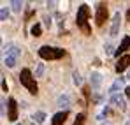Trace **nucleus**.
<instances>
[{
  "label": "nucleus",
  "mask_w": 130,
  "mask_h": 125,
  "mask_svg": "<svg viewBox=\"0 0 130 125\" xmlns=\"http://www.w3.org/2000/svg\"><path fill=\"white\" fill-rule=\"evenodd\" d=\"M111 102H112V106H116V107H120V109H125V97H123V95L114 93V95L111 97Z\"/></svg>",
  "instance_id": "8"
},
{
  "label": "nucleus",
  "mask_w": 130,
  "mask_h": 125,
  "mask_svg": "<svg viewBox=\"0 0 130 125\" xmlns=\"http://www.w3.org/2000/svg\"><path fill=\"white\" fill-rule=\"evenodd\" d=\"M44 25H46L47 28L51 26V18H49V16H46V18H44Z\"/></svg>",
  "instance_id": "23"
},
{
  "label": "nucleus",
  "mask_w": 130,
  "mask_h": 125,
  "mask_svg": "<svg viewBox=\"0 0 130 125\" xmlns=\"http://www.w3.org/2000/svg\"><path fill=\"white\" fill-rule=\"evenodd\" d=\"M127 125H130V122H127Z\"/></svg>",
  "instance_id": "31"
},
{
  "label": "nucleus",
  "mask_w": 130,
  "mask_h": 125,
  "mask_svg": "<svg viewBox=\"0 0 130 125\" xmlns=\"http://www.w3.org/2000/svg\"><path fill=\"white\" fill-rule=\"evenodd\" d=\"M32 125H34V123H32Z\"/></svg>",
  "instance_id": "33"
},
{
  "label": "nucleus",
  "mask_w": 130,
  "mask_h": 125,
  "mask_svg": "<svg viewBox=\"0 0 130 125\" xmlns=\"http://www.w3.org/2000/svg\"><path fill=\"white\" fill-rule=\"evenodd\" d=\"M128 48H130V35H127V37H123V41H121V44H120V48L114 51V55L120 57V55H121L123 51H127Z\"/></svg>",
  "instance_id": "7"
},
{
  "label": "nucleus",
  "mask_w": 130,
  "mask_h": 125,
  "mask_svg": "<svg viewBox=\"0 0 130 125\" xmlns=\"http://www.w3.org/2000/svg\"><path fill=\"white\" fill-rule=\"evenodd\" d=\"M9 18V9H5V7H2V11H0V20L5 21Z\"/></svg>",
  "instance_id": "19"
},
{
  "label": "nucleus",
  "mask_w": 130,
  "mask_h": 125,
  "mask_svg": "<svg viewBox=\"0 0 130 125\" xmlns=\"http://www.w3.org/2000/svg\"><path fill=\"white\" fill-rule=\"evenodd\" d=\"M4 62H5L7 67H14V65H16V57H9V55H7Z\"/></svg>",
  "instance_id": "15"
},
{
  "label": "nucleus",
  "mask_w": 130,
  "mask_h": 125,
  "mask_svg": "<svg viewBox=\"0 0 130 125\" xmlns=\"http://www.w3.org/2000/svg\"><path fill=\"white\" fill-rule=\"evenodd\" d=\"M106 53H107V55H111V53H112V46H111V44H107V46H106Z\"/></svg>",
  "instance_id": "25"
},
{
  "label": "nucleus",
  "mask_w": 130,
  "mask_h": 125,
  "mask_svg": "<svg viewBox=\"0 0 130 125\" xmlns=\"http://www.w3.org/2000/svg\"><path fill=\"white\" fill-rule=\"evenodd\" d=\"M121 88H123V79L120 78V79H116V81L112 83V86H111V90H109V92H111V93L114 95V93H116L118 90H121Z\"/></svg>",
  "instance_id": "12"
},
{
  "label": "nucleus",
  "mask_w": 130,
  "mask_h": 125,
  "mask_svg": "<svg viewBox=\"0 0 130 125\" xmlns=\"http://www.w3.org/2000/svg\"><path fill=\"white\" fill-rule=\"evenodd\" d=\"M127 18H128V20H130V9H128V11H127Z\"/></svg>",
  "instance_id": "29"
},
{
  "label": "nucleus",
  "mask_w": 130,
  "mask_h": 125,
  "mask_svg": "<svg viewBox=\"0 0 130 125\" xmlns=\"http://www.w3.org/2000/svg\"><path fill=\"white\" fill-rule=\"evenodd\" d=\"M2 90L7 92V83H5V79H2Z\"/></svg>",
  "instance_id": "26"
},
{
  "label": "nucleus",
  "mask_w": 130,
  "mask_h": 125,
  "mask_svg": "<svg viewBox=\"0 0 130 125\" xmlns=\"http://www.w3.org/2000/svg\"><path fill=\"white\" fill-rule=\"evenodd\" d=\"M18 125H21V123H18Z\"/></svg>",
  "instance_id": "32"
},
{
  "label": "nucleus",
  "mask_w": 130,
  "mask_h": 125,
  "mask_svg": "<svg viewBox=\"0 0 130 125\" xmlns=\"http://www.w3.org/2000/svg\"><path fill=\"white\" fill-rule=\"evenodd\" d=\"M58 106L65 107V111H67V107H69V95H60L58 97Z\"/></svg>",
  "instance_id": "14"
},
{
  "label": "nucleus",
  "mask_w": 130,
  "mask_h": 125,
  "mask_svg": "<svg viewBox=\"0 0 130 125\" xmlns=\"http://www.w3.org/2000/svg\"><path fill=\"white\" fill-rule=\"evenodd\" d=\"M44 120H46V113H42V111H37L34 115V122L35 123H44Z\"/></svg>",
  "instance_id": "13"
},
{
  "label": "nucleus",
  "mask_w": 130,
  "mask_h": 125,
  "mask_svg": "<svg viewBox=\"0 0 130 125\" xmlns=\"http://www.w3.org/2000/svg\"><path fill=\"white\" fill-rule=\"evenodd\" d=\"M127 78H128V79H130V72H128V76H127Z\"/></svg>",
  "instance_id": "30"
},
{
  "label": "nucleus",
  "mask_w": 130,
  "mask_h": 125,
  "mask_svg": "<svg viewBox=\"0 0 130 125\" xmlns=\"http://www.w3.org/2000/svg\"><path fill=\"white\" fill-rule=\"evenodd\" d=\"M125 95H127V97H130V86H127V88H125Z\"/></svg>",
  "instance_id": "28"
},
{
  "label": "nucleus",
  "mask_w": 130,
  "mask_h": 125,
  "mask_svg": "<svg viewBox=\"0 0 130 125\" xmlns=\"http://www.w3.org/2000/svg\"><path fill=\"white\" fill-rule=\"evenodd\" d=\"M120 12H116L114 14V18H112V26H111V35L114 37V35H118V30H120Z\"/></svg>",
  "instance_id": "10"
},
{
  "label": "nucleus",
  "mask_w": 130,
  "mask_h": 125,
  "mask_svg": "<svg viewBox=\"0 0 130 125\" xmlns=\"http://www.w3.org/2000/svg\"><path fill=\"white\" fill-rule=\"evenodd\" d=\"M20 81H21V85L32 93V95H35V93L39 92V86H37V83H35V79H34L30 69H23L21 72H20Z\"/></svg>",
  "instance_id": "1"
},
{
  "label": "nucleus",
  "mask_w": 130,
  "mask_h": 125,
  "mask_svg": "<svg viewBox=\"0 0 130 125\" xmlns=\"http://www.w3.org/2000/svg\"><path fill=\"white\" fill-rule=\"evenodd\" d=\"M30 32H32V35H34V37H39V35H41V25H37V23H35V25L32 26V30H30Z\"/></svg>",
  "instance_id": "16"
},
{
  "label": "nucleus",
  "mask_w": 130,
  "mask_h": 125,
  "mask_svg": "<svg viewBox=\"0 0 130 125\" xmlns=\"http://www.w3.org/2000/svg\"><path fill=\"white\" fill-rule=\"evenodd\" d=\"M74 83H76V85H81V83H83V78H81V74H79V72H74Z\"/></svg>",
  "instance_id": "21"
},
{
  "label": "nucleus",
  "mask_w": 130,
  "mask_h": 125,
  "mask_svg": "<svg viewBox=\"0 0 130 125\" xmlns=\"http://www.w3.org/2000/svg\"><path fill=\"white\" fill-rule=\"evenodd\" d=\"M11 5H12V11H16V12H20V11L23 9V4L20 2V0H14Z\"/></svg>",
  "instance_id": "18"
},
{
  "label": "nucleus",
  "mask_w": 130,
  "mask_h": 125,
  "mask_svg": "<svg viewBox=\"0 0 130 125\" xmlns=\"http://www.w3.org/2000/svg\"><path fill=\"white\" fill-rule=\"evenodd\" d=\"M74 125H85V115H83V113L76 116V122H74Z\"/></svg>",
  "instance_id": "20"
},
{
  "label": "nucleus",
  "mask_w": 130,
  "mask_h": 125,
  "mask_svg": "<svg viewBox=\"0 0 130 125\" xmlns=\"http://www.w3.org/2000/svg\"><path fill=\"white\" fill-rule=\"evenodd\" d=\"M67 111H60V113H56L55 116H53V125H63L65 120H67Z\"/></svg>",
  "instance_id": "9"
},
{
  "label": "nucleus",
  "mask_w": 130,
  "mask_h": 125,
  "mask_svg": "<svg viewBox=\"0 0 130 125\" xmlns=\"http://www.w3.org/2000/svg\"><path fill=\"white\" fill-rule=\"evenodd\" d=\"M5 104H9V102H5V101H2V115L5 113Z\"/></svg>",
  "instance_id": "27"
},
{
  "label": "nucleus",
  "mask_w": 130,
  "mask_h": 125,
  "mask_svg": "<svg viewBox=\"0 0 130 125\" xmlns=\"http://www.w3.org/2000/svg\"><path fill=\"white\" fill-rule=\"evenodd\" d=\"M65 55V51L62 48H53V46H42L39 49V57L44 60H58Z\"/></svg>",
  "instance_id": "2"
},
{
  "label": "nucleus",
  "mask_w": 130,
  "mask_h": 125,
  "mask_svg": "<svg viewBox=\"0 0 130 125\" xmlns=\"http://www.w3.org/2000/svg\"><path fill=\"white\" fill-rule=\"evenodd\" d=\"M106 20H107V7H106V4H99L97 12H95V21L99 26H102L106 23Z\"/></svg>",
  "instance_id": "4"
},
{
  "label": "nucleus",
  "mask_w": 130,
  "mask_h": 125,
  "mask_svg": "<svg viewBox=\"0 0 130 125\" xmlns=\"http://www.w3.org/2000/svg\"><path fill=\"white\" fill-rule=\"evenodd\" d=\"M7 55H9V57H16V58H18V55H20V48H16V46H11Z\"/></svg>",
  "instance_id": "17"
},
{
  "label": "nucleus",
  "mask_w": 130,
  "mask_h": 125,
  "mask_svg": "<svg viewBox=\"0 0 130 125\" xmlns=\"http://www.w3.org/2000/svg\"><path fill=\"white\" fill-rule=\"evenodd\" d=\"M42 72H44V65L39 63V65H37V71H35V76H42Z\"/></svg>",
  "instance_id": "22"
},
{
  "label": "nucleus",
  "mask_w": 130,
  "mask_h": 125,
  "mask_svg": "<svg viewBox=\"0 0 130 125\" xmlns=\"http://www.w3.org/2000/svg\"><path fill=\"white\" fill-rule=\"evenodd\" d=\"M130 65V55H125V57H121L118 63H116V72H123L127 67Z\"/></svg>",
  "instance_id": "6"
},
{
  "label": "nucleus",
  "mask_w": 130,
  "mask_h": 125,
  "mask_svg": "<svg viewBox=\"0 0 130 125\" xmlns=\"http://www.w3.org/2000/svg\"><path fill=\"white\" fill-rule=\"evenodd\" d=\"M83 93H85V97H86V99H90V88H88V86L83 88Z\"/></svg>",
  "instance_id": "24"
},
{
  "label": "nucleus",
  "mask_w": 130,
  "mask_h": 125,
  "mask_svg": "<svg viewBox=\"0 0 130 125\" xmlns=\"http://www.w3.org/2000/svg\"><path fill=\"white\" fill-rule=\"evenodd\" d=\"M88 14H90V9H88L86 4H83L81 7H79V11H77V26L86 34V35H90L91 34V28H90V25H88Z\"/></svg>",
  "instance_id": "3"
},
{
  "label": "nucleus",
  "mask_w": 130,
  "mask_h": 125,
  "mask_svg": "<svg viewBox=\"0 0 130 125\" xmlns=\"http://www.w3.org/2000/svg\"><path fill=\"white\" fill-rule=\"evenodd\" d=\"M90 81H91V86H93V88H99V86L102 85V74H99V72H91Z\"/></svg>",
  "instance_id": "11"
},
{
  "label": "nucleus",
  "mask_w": 130,
  "mask_h": 125,
  "mask_svg": "<svg viewBox=\"0 0 130 125\" xmlns=\"http://www.w3.org/2000/svg\"><path fill=\"white\" fill-rule=\"evenodd\" d=\"M9 122H16L18 118V104L14 99H9V115H7Z\"/></svg>",
  "instance_id": "5"
}]
</instances>
